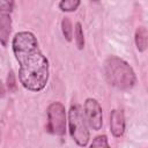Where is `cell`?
Returning a JSON list of instances; mask_svg holds the SVG:
<instances>
[{
  "label": "cell",
  "mask_w": 148,
  "mask_h": 148,
  "mask_svg": "<svg viewBox=\"0 0 148 148\" xmlns=\"http://www.w3.org/2000/svg\"><path fill=\"white\" fill-rule=\"evenodd\" d=\"M12 31V17L10 14L0 13V40L1 45L5 47L9 40V35Z\"/></svg>",
  "instance_id": "obj_7"
},
{
  "label": "cell",
  "mask_w": 148,
  "mask_h": 148,
  "mask_svg": "<svg viewBox=\"0 0 148 148\" xmlns=\"http://www.w3.org/2000/svg\"><path fill=\"white\" fill-rule=\"evenodd\" d=\"M61 31L67 42H71L73 38V25L68 17H64L61 21Z\"/></svg>",
  "instance_id": "obj_10"
},
{
  "label": "cell",
  "mask_w": 148,
  "mask_h": 148,
  "mask_svg": "<svg viewBox=\"0 0 148 148\" xmlns=\"http://www.w3.org/2000/svg\"><path fill=\"white\" fill-rule=\"evenodd\" d=\"M81 5L80 0H62L58 3L59 8L62 12H75Z\"/></svg>",
  "instance_id": "obj_11"
},
{
  "label": "cell",
  "mask_w": 148,
  "mask_h": 148,
  "mask_svg": "<svg viewBox=\"0 0 148 148\" xmlns=\"http://www.w3.org/2000/svg\"><path fill=\"white\" fill-rule=\"evenodd\" d=\"M68 126L69 134L75 143L80 147H86L90 139L88 124L83 117L82 110L79 104H73L68 111Z\"/></svg>",
  "instance_id": "obj_3"
},
{
  "label": "cell",
  "mask_w": 148,
  "mask_h": 148,
  "mask_svg": "<svg viewBox=\"0 0 148 148\" xmlns=\"http://www.w3.org/2000/svg\"><path fill=\"white\" fill-rule=\"evenodd\" d=\"M103 71L106 81L119 90H130L136 83L135 72L127 61L119 57H109L104 62Z\"/></svg>",
  "instance_id": "obj_2"
},
{
  "label": "cell",
  "mask_w": 148,
  "mask_h": 148,
  "mask_svg": "<svg viewBox=\"0 0 148 148\" xmlns=\"http://www.w3.org/2000/svg\"><path fill=\"white\" fill-rule=\"evenodd\" d=\"M14 7V1H0V13L10 14Z\"/></svg>",
  "instance_id": "obj_13"
},
{
  "label": "cell",
  "mask_w": 148,
  "mask_h": 148,
  "mask_svg": "<svg viewBox=\"0 0 148 148\" xmlns=\"http://www.w3.org/2000/svg\"><path fill=\"white\" fill-rule=\"evenodd\" d=\"M134 42L138 51L145 52L148 47V31L145 27H139L135 30L134 35Z\"/></svg>",
  "instance_id": "obj_8"
},
{
  "label": "cell",
  "mask_w": 148,
  "mask_h": 148,
  "mask_svg": "<svg viewBox=\"0 0 148 148\" xmlns=\"http://www.w3.org/2000/svg\"><path fill=\"white\" fill-rule=\"evenodd\" d=\"M47 132L57 135L64 136L66 133V109L60 102H52L47 106Z\"/></svg>",
  "instance_id": "obj_4"
},
{
  "label": "cell",
  "mask_w": 148,
  "mask_h": 148,
  "mask_svg": "<svg viewBox=\"0 0 148 148\" xmlns=\"http://www.w3.org/2000/svg\"><path fill=\"white\" fill-rule=\"evenodd\" d=\"M83 114L87 124L94 131H99L103 125V112L101 104L95 98H87L83 105Z\"/></svg>",
  "instance_id": "obj_5"
},
{
  "label": "cell",
  "mask_w": 148,
  "mask_h": 148,
  "mask_svg": "<svg viewBox=\"0 0 148 148\" xmlns=\"http://www.w3.org/2000/svg\"><path fill=\"white\" fill-rule=\"evenodd\" d=\"M125 114L120 109H113L110 113V131L114 138H120L125 133Z\"/></svg>",
  "instance_id": "obj_6"
},
{
  "label": "cell",
  "mask_w": 148,
  "mask_h": 148,
  "mask_svg": "<svg viewBox=\"0 0 148 148\" xmlns=\"http://www.w3.org/2000/svg\"><path fill=\"white\" fill-rule=\"evenodd\" d=\"M74 39H75V44L77 46L79 50H83L84 47V34H83V28L82 24L80 22L75 23V28H74Z\"/></svg>",
  "instance_id": "obj_9"
},
{
  "label": "cell",
  "mask_w": 148,
  "mask_h": 148,
  "mask_svg": "<svg viewBox=\"0 0 148 148\" xmlns=\"http://www.w3.org/2000/svg\"><path fill=\"white\" fill-rule=\"evenodd\" d=\"M89 148H111V147L109 145L108 136L105 134H101L92 139Z\"/></svg>",
  "instance_id": "obj_12"
},
{
  "label": "cell",
  "mask_w": 148,
  "mask_h": 148,
  "mask_svg": "<svg viewBox=\"0 0 148 148\" xmlns=\"http://www.w3.org/2000/svg\"><path fill=\"white\" fill-rule=\"evenodd\" d=\"M12 50L18 62V80L23 88L38 92L49 81V60L39 49L36 36L30 31L15 34Z\"/></svg>",
  "instance_id": "obj_1"
},
{
  "label": "cell",
  "mask_w": 148,
  "mask_h": 148,
  "mask_svg": "<svg viewBox=\"0 0 148 148\" xmlns=\"http://www.w3.org/2000/svg\"><path fill=\"white\" fill-rule=\"evenodd\" d=\"M7 82H8V88H9V90H15V88H16V83H15V76H14L13 71H10V72L8 73Z\"/></svg>",
  "instance_id": "obj_14"
}]
</instances>
